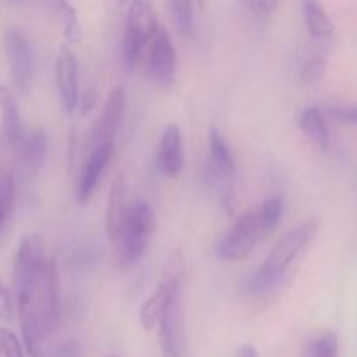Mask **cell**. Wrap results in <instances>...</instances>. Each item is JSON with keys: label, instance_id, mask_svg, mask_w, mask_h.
Wrapping results in <instances>:
<instances>
[{"label": "cell", "instance_id": "obj_1", "mask_svg": "<svg viewBox=\"0 0 357 357\" xmlns=\"http://www.w3.org/2000/svg\"><path fill=\"white\" fill-rule=\"evenodd\" d=\"M317 229H319V222L316 218H310L286 232L272 248L268 257L265 258L264 265L258 267V271L246 281L248 291L253 293V295H261V293H267L268 289L274 288L279 279L288 271L289 265L314 239Z\"/></svg>", "mask_w": 357, "mask_h": 357}, {"label": "cell", "instance_id": "obj_2", "mask_svg": "<svg viewBox=\"0 0 357 357\" xmlns=\"http://www.w3.org/2000/svg\"><path fill=\"white\" fill-rule=\"evenodd\" d=\"M153 229L152 208L145 202H138L129 208L128 218L122 225L121 234L115 239L117 244L119 260L124 265L138 264L139 258L145 255L150 234Z\"/></svg>", "mask_w": 357, "mask_h": 357}, {"label": "cell", "instance_id": "obj_3", "mask_svg": "<svg viewBox=\"0 0 357 357\" xmlns=\"http://www.w3.org/2000/svg\"><path fill=\"white\" fill-rule=\"evenodd\" d=\"M159 26L152 0H129L124 31V58L129 68L138 63L139 56Z\"/></svg>", "mask_w": 357, "mask_h": 357}, {"label": "cell", "instance_id": "obj_4", "mask_svg": "<svg viewBox=\"0 0 357 357\" xmlns=\"http://www.w3.org/2000/svg\"><path fill=\"white\" fill-rule=\"evenodd\" d=\"M265 236L257 209L244 213L216 244V255L227 261H243L251 257L258 241Z\"/></svg>", "mask_w": 357, "mask_h": 357}, {"label": "cell", "instance_id": "obj_5", "mask_svg": "<svg viewBox=\"0 0 357 357\" xmlns=\"http://www.w3.org/2000/svg\"><path fill=\"white\" fill-rule=\"evenodd\" d=\"M7 61L14 86L20 93H28L35 77V51L26 35L17 28H7L3 35Z\"/></svg>", "mask_w": 357, "mask_h": 357}, {"label": "cell", "instance_id": "obj_6", "mask_svg": "<svg viewBox=\"0 0 357 357\" xmlns=\"http://www.w3.org/2000/svg\"><path fill=\"white\" fill-rule=\"evenodd\" d=\"M183 288V286H181ZM181 288L174 291L160 317L159 342L164 357H185L187 356V335H185V309Z\"/></svg>", "mask_w": 357, "mask_h": 357}, {"label": "cell", "instance_id": "obj_7", "mask_svg": "<svg viewBox=\"0 0 357 357\" xmlns=\"http://www.w3.org/2000/svg\"><path fill=\"white\" fill-rule=\"evenodd\" d=\"M45 260V241L40 234H26L20 241L16 257H14L13 282L14 289H21L35 281L38 272L44 267Z\"/></svg>", "mask_w": 357, "mask_h": 357}, {"label": "cell", "instance_id": "obj_8", "mask_svg": "<svg viewBox=\"0 0 357 357\" xmlns=\"http://www.w3.org/2000/svg\"><path fill=\"white\" fill-rule=\"evenodd\" d=\"M176 49L169 31L159 26L146 44V72L160 84H171L176 75Z\"/></svg>", "mask_w": 357, "mask_h": 357}, {"label": "cell", "instance_id": "obj_9", "mask_svg": "<svg viewBox=\"0 0 357 357\" xmlns=\"http://www.w3.org/2000/svg\"><path fill=\"white\" fill-rule=\"evenodd\" d=\"M56 84H58L59 98L66 112H75L79 108V61L68 44L59 47L56 58Z\"/></svg>", "mask_w": 357, "mask_h": 357}, {"label": "cell", "instance_id": "obj_10", "mask_svg": "<svg viewBox=\"0 0 357 357\" xmlns=\"http://www.w3.org/2000/svg\"><path fill=\"white\" fill-rule=\"evenodd\" d=\"M124 103V89H122V86H115L108 93L103 105V110H101L100 117H98L96 124H94L93 131H91V149H94L98 145H103V143H114L115 135H117L119 128H121Z\"/></svg>", "mask_w": 357, "mask_h": 357}, {"label": "cell", "instance_id": "obj_11", "mask_svg": "<svg viewBox=\"0 0 357 357\" xmlns=\"http://www.w3.org/2000/svg\"><path fill=\"white\" fill-rule=\"evenodd\" d=\"M236 171V160L229 145L223 139L222 132L213 128L209 132V167L208 173L211 176L213 183L220 185V190H225L230 195V180Z\"/></svg>", "mask_w": 357, "mask_h": 357}, {"label": "cell", "instance_id": "obj_12", "mask_svg": "<svg viewBox=\"0 0 357 357\" xmlns=\"http://www.w3.org/2000/svg\"><path fill=\"white\" fill-rule=\"evenodd\" d=\"M112 157H114V143H103V145L91 149V155L87 159L86 166H84L79 183H77V201L80 204H86L91 195L94 194L98 183H100L101 174L110 164Z\"/></svg>", "mask_w": 357, "mask_h": 357}, {"label": "cell", "instance_id": "obj_13", "mask_svg": "<svg viewBox=\"0 0 357 357\" xmlns=\"http://www.w3.org/2000/svg\"><path fill=\"white\" fill-rule=\"evenodd\" d=\"M159 167L166 176L178 178L185 166L183 136L178 124H167L159 142Z\"/></svg>", "mask_w": 357, "mask_h": 357}, {"label": "cell", "instance_id": "obj_14", "mask_svg": "<svg viewBox=\"0 0 357 357\" xmlns=\"http://www.w3.org/2000/svg\"><path fill=\"white\" fill-rule=\"evenodd\" d=\"M16 152L20 157L21 164L28 173H37L40 167L45 164L49 152V138L47 132L40 128L30 129V131H23L20 142L16 143Z\"/></svg>", "mask_w": 357, "mask_h": 357}, {"label": "cell", "instance_id": "obj_15", "mask_svg": "<svg viewBox=\"0 0 357 357\" xmlns=\"http://www.w3.org/2000/svg\"><path fill=\"white\" fill-rule=\"evenodd\" d=\"M128 181H126L124 174H119L114 180L110 188V195L107 201V216H105V230L112 243L121 234L122 225H124L126 218H128Z\"/></svg>", "mask_w": 357, "mask_h": 357}, {"label": "cell", "instance_id": "obj_16", "mask_svg": "<svg viewBox=\"0 0 357 357\" xmlns=\"http://www.w3.org/2000/svg\"><path fill=\"white\" fill-rule=\"evenodd\" d=\"M0 119H2V142L14 149L23 135V121L17 96L7 86L0 84Z\"/></svg>", "mask_w": 357, "mask_h": 357}, {"label": "cell", "instance_id": "obj_17", "mask_svg": "<svg viewBox=\"0 0 357 357\" xmlns=\"http://www.w3.org/2000/svg\"><path fill=\"white\" fill-rule=\"evenodd\" d=\"M181 286H183V281H160V284L157 286L155 291L143 302L142 309H139V323H142L143 330H155L160 317H162L164 310H166L167 303H169L171 296H173L174 291H176L178 288H181Z\"/></svg>", "mask_w": 357, "mask_h": 357}, {"label": "cell", "instance_id": "obj_18", "mask_svg": "<svg viewBox=\"0 0 357 357\" xmlns=\"http://www.w3.org/2000/svg\"><path fill=\"white\" fill-rule=\"evenodd\" d=\"M44 9L59 23L63 31V37L68 44H79L82 38L80 30V21L77 9L72 6L70 0H42Z\"/></svg>", "mask_w": 357, "mask_h": 357}, {"label": "cell", "instance_id": "obj_19", "mask_svg": "<svg viewBox=\"0 0 357 357\" xmlns=\"http://www.w3.org/2000/svg\"><path fill=\"white\" fill-rule=\"evenodd\" d=\"M298 126L309 139H312L319 149H330V129H328L326 115L321 108L310 107L300 114Z\"/></svg>", "mask_w": 357, "mask_h": 357}, {"label": "cell", "instance_id": "obj_20", "mask_svg": "<svg viewBox=\"0 0 357 357\" xmlns=\"http://www.w3.org/2000/svg\"><path fill=\"white\" fill-rule=\"evenodd\" d=\"M16 180L13 174H0V248L9 239L10 218L16 206Z\"/></svg>", "mask_w": 357, "mask_h": 357}, {"label": "cell", "instance_id": "obj_21", "mask_svg": "<svg viewBox=\"0 0 357 357\" xmlns=\"http://www.w3.org/2000/svg\"><path fill=\"white\" fill-rule=\"evenodd\" d=\"M303 20L314 38H330L335 33L333 21L317 0H303Z\"/></svg>", "mask_w": 357, "mask_h": 357}, {"label": "cell", "instance_id": "obj_22", "mask_svg": "<svg viewBox=\"0 0 357 357\" xmlns=\"http://www.w3.org/2000/svg\"><path fill=\"white\" fill-rule=\"evenodd\" d=\"M258 216H260L261 229H264L265 236L271 234L275 227L281 222L282 215H284V201L279 195H274V197L267 199L264 204H260L257 208Z\"/></svg>", "mask_w": 357, "mask_h": 357}, {"label": "cell", "instance_id": "obj_23", "mask_svg": "<svg viewBox=\"0 0 357 357\" xmlns=\"http://www.w3.org/2000/svg\"><path fill=\"white\" fill-rule=\"evenodd\" d=\"M305 357H338V337L333 331L323 333L307 344Z\"/></svg>", "mask_w": 357, "mask_h": 357}, {"label": "cell", "instance_id": "obj_24", "mask_svg": "<svg viewBox=\"0 0 357 357\" xmlns=\"http://www.w3.org/2000/svg\"><path fill=\"white\" fill-rule=\"evenodd\" d=\"M169 7L181 33L192 35L194 31V0H169Z\"/></svg>", "mask_w": 357, "mask_h": 357}, {"label": "cell", "instance_id": "obj_25", "mask_svg": "<svg viewBox=\"0 0 357 357\" xmlns=\"http://www.w3.org/2000/svg\"><path fill=\"white\" fill-rule=\"evenodd\" d=\"M328 61L323 56H312L303 63L302 70H300V82L303 86H317L321 80L326 75Z\"/></svg>", "mask_w": 357, "mask_h": 357}, {"label": "cell", "instance_id": "obj_26", "mask_svg": "<svg viewBox=\"0 0 357 357\" xmlns=\"http://www.w3.org/2000/svg\"><path fill=\"white\" fill-rule=\"evenodd\" d=\"M0 357H24L20 338L6 328H0Z\"/></svg>", "mask_w": 357, "mask_h": 357}, {"label": "cell", "instance_id": "obj_27", "mask_svg": "<svg viewBox=\"0 0 357 357\" xmlns=\"http://www.w3.org/2000/svg\"><path fill=\"white\" fill-rule=\"evenodd\" d=\"M326 114L335 121L342 122V124L357 126V103L330 105V107H326Z\"/></svg>", "mask_w": 357, "mask_h": 357}, {"label": "cell", "instance_id": "obj_28", "mask_svg": "<svg viewBox=\"0 0 357 357\" xmlns=\"http://www.w3.org/2000/svg\"><path fill=\"white\" fill-rule=\"evenodd\" d=\"M13 300H10L9 291H7L6 286L0 282V319L2 321H10L13 319Z\"/></svg>", "mask_w": 357, "mask_h": 357}, {"label": "cell", "instance_id": "obj_29", "mask_svg": "<svg viewBox=\"0 0 357 357\" xmlns=\"http://www.w3.org/2000/svg\"><path fill=\"white\" fill-rule=\"evenodd\" d=\"M94 105H96V89L89 87L86 93L80 94L79 107H80V110H82V114L86 115V114H89L91 110H93Z\"/></svg>", "mask_w": 357, "mask_h": 357}, {"label": "cell", "instance_id": "obj_30", "mask_svg": "<svg viewBox=\"0 0 357 357\" xmlns=\"http://www.w3.org/2000/svg\"><path fill=\"white\" fill-rule=\"evenodd\" d=\"M282 0H255L253 6L257 9V13L260 14H272L274 10H278V7L281 6Z\"/></svg>", "mask_w": 357, "mask_h": 357}, {"label": "cell", "instance_id": "obj_31", "mask_svg": "<svg viewBox=\"0 0 357 357\" xmlns=\"http://www.w3.org/2000/svg\"><path fill=\"white\" fill-rule=\"evenodd\" d=\"M58 357H75L77 356V344L75 342H68V344L61 345L56 352Z\"/></svg>", "mask_w": 357, "mask_h": 357}, {"label": "cell", "instance_id": "obj_32", "mask_svg": "<svg viewBox=\"0 0 357 357\" xmlns=\"http://www.w3.org/2000/svg\"><path fill=\"white\" fill-rule=\"evenodd\" d=\"M237 357H260V356H258L257 349H255L253 345L246 344V345H243V347L239 349V352H237Z\"/></svg>", "mask_w": 357, "mask_h": 357}, {"label": "cell", "instance_id": "obj_33", "mask_svg": "<svg viewBox=\"0 0 357 357\" xmlns=\"http://www.w3.org/2000/svg\"><path fill=\"white\" fill-rule=\"evenodd\" d=\"M195 3H197V7H199V9H204V7H206V0H195Z\"/></svg>", "mask_w": 357, "mask_h": 357}, {"label": "cell", "instance_id": "obj_34", "mask_svg": "<svg viewBox=\"0 0 357 357\" xmlns=\"http://www.w3.org/2000/svg\"><path fill=\"white\" fill-rule=\"evenodd\" d=\"M117 2H119V3H128L129 0H117Z\"/></svg>", "mask_w": 357, "mask_h": 357}, {"label": "cell", "instance_id": "obj_35", "mask_svg": "<svg viewBox=\"0 0 357 357\" xmlns=\"http://www.w3.org/2000/svg\"><path fill=\"white\" fill-rule=\"evenodd\" d=\"M112 357H115V356H112Z\"/></svg>", "mask_w": 357, "mask_h": 357}]
</instances>
